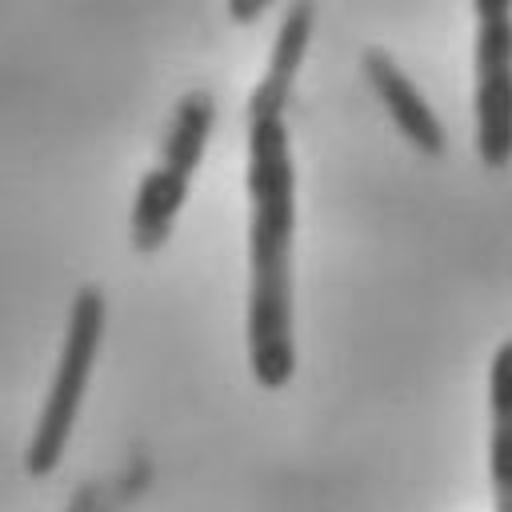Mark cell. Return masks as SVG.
I'll return each instance as SVG.
<instances>
[{
    "mask_svg": "<svg viewBox=\"0 0 512 512\" xmlns=\"http://www.w3.org/2000/svg\"><path fill=\"white\" fill-rule=\"evenodd\" d=\"M312 0H292L280 20L268 72L248 96V368L276 392L296 376L292 328V240L296 168L288 152L284 104L312 36Z\"/></svg>",
    "mask_w": 512,
    "mask_h": 512,
    "instance_id": "6da1fadb",
    "label": "cell"
},
{
    "mask_svg": "<svg viewBox=\"0 0 512 512\" xmlns=\"http://www.w3.org/2000/svg\"><path fill=\"white\" fill-rule=\"evenodd\" d=\"M104 316H108L104 292L80 288L72 300V312H68V332H64V348H60V360L52 372L44 412H40L28 452H24L28 476H48L64 460V448L72 440V428H76V416H80V404L88 392V376H92V364H96V352L104 340Z\"/></svg>",
    "mask_w": 512,
    "mask_h": 512,
    "instance_id": "7a4b0ae2",
    "label": "cell"
},
{
    "mask_svg": "<svg viewBox=\"0 0 512 512\" xmlns=\"http://www.w3.org/2000/svg\"><path fill=\"white\" fill-rule=\"evenodd\" d=\"M212 116H216V108H212L208 92H188L180 100L168 144H164V160H160V168H152L144 176V184L136 192V204H132V244H136V252H156L172 236V224H176V212L184 204L188 180H192V172L204 156Z\"/></svg>",
    "mask_w": 512,
    "mask_h": 512,
    "instance_id": "3957f363",
    "label": "cell"
},
{
    "mask_svg": "<svg viewBox=\"0 0 512 512\" xmlns=\"http://www.w3.org/2000/svg\"><path fill=\"white\" fill-rule=\"evenodd\" d=\"M476 8V152L488 168L512 160V0H472Z\"/></svg>",
    "mask_w": 512,
    "mask_h": 512,
    "instance_id": "277c9868",
    "label": "cell"
},
{
    "mask_svg": "<svg viewBox=\"0 0 512 512\" xmlns=\"http://www.w3.org/2000/svg\"><path fill=\"white\" fill-rule=\"evenodd\" d=\"M364 76H368V84L376 88L380 104L388 108L392 124L408 136V144H416L424 156H440V152H444L440 116H436L432 104L420 96V88L400 72V64H396L388 52L368 48V52H364Z\"/></svg>",
    "mask_w": 512,
    "mask_h": 512,
    "instance_id": "5b68a950",
    "label": "cell"
},
{
    "mask_svg": "<svg viewBox=\"0 0 512 512\" xmlns=\"http://www.w3.org/2000/svg\"><path fill=\"white\" fill-rule=\"evenodd\" d=\"M488 480L492 512H512V340H500L488 364Z\"/></svg>",
    "mask_w": 512,
    "mask_h": 512,
    "instance_id": "8992f818",
    "label": "cell"
},
{
    "mask_svg": "<svg viewBox=\"0 0 512 512\" xmlns=\"http://www.w3.org/2000/svg\"><path fill=\"white\" fill-rule=\"evenodd\" d=\"M268 4H272V0H228V12H232V20L248 24V20H256Z\"/></svg>",
    "mask_w": 512,
    "mask_h": 512,
    "instance_id": "52a82bcc",
    "label": "cell"
},
{
    "mask_svg": "<svg viewBox=\"0 0 512 512\" xmlns=\"http://www.w3.org/2000/svg\"><path fill=\"white\" fill-rule=\"evenodd\" d=\"M68 512H84V504H72V508H68Z\"/></svg>",
    "mask_w": 512,
    "mask_h": 512,
    "instance_id": "ba28073f",
    "label": "cell"
}]
</instances>
